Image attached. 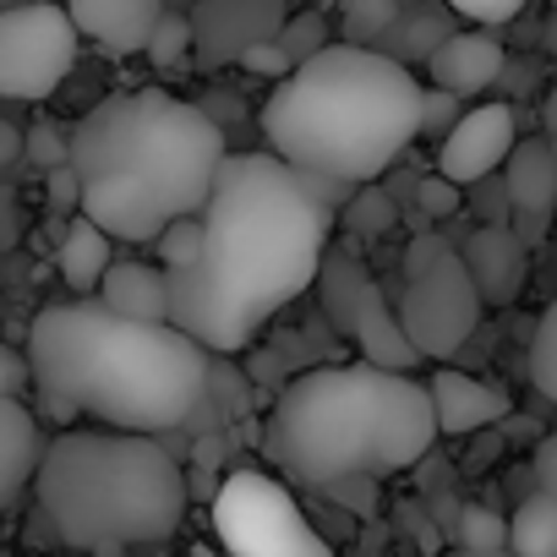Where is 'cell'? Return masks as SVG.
<instances>
[{
    "label": "cell",
    "mask_w": 557,
    "mask_h": 557,
    "mask_svg": "<svg viewBox=\"0 0 557 557\" xmlns=\"http://www.w3.org/2000/svg\"><path fill=\"white\" fill-rule=\"evenodd\" d=\"M503 191H508V213H513V235L530 246V235H541L557 213V159L546 148V137H524L513 143L508 164H503Z\"/></svg>",
    "instance_id": "obj_13"
},
{
    "label": "cell",
    "mask_w": 557,
    "mask_h": 557,
    "mask_svg": "<svg viewBox=\"0 0 557 557\" xmlns=\"http://www.w3.org/2000/svg\"><path fill=\"white\" fill-rule=\"evenodd\" d=\"M278 28H285V0H202L191 12V55L202 66H224L251 45H268Z\"/></svg>",
    "instance_id": "obj_12"
},
{
    "label": "cell",
    "mask_w": 557,
    "mask_h": 557,
    "mask_svg": "<svg viewBox=\"0 0 557 557\" xmlns=\"http://www.w3.org/2000/svg\"><path fill=\"white\" fill-rule=\"evenodd\" d=\"M318 285H323V296H329L334 323H339L350 339H361V361L388 367V372H416V367H421V356L410 350V339H405V329H399L394 301L383 296L377 278L361 268V257L329 251Z\"/></svg>",
    "instance_id": "obj_10"
},
{
    "label": "cell",
    "mask_w": 557,
    "mask_h": 557,
    "mask_svg": "<svg viewBox=\"0 0 557 557\" xmlns=\"http://www.w3.org/2000/svg\"><path fill=\"white\" fill-rule=\"evenodd\" d=\"M143 55H148V61H153L159 72H170V66H181V61L191 55V17H181V12H164Z\"/></svg>",
    "instance_id": "obj_26"
},
{
    "label": "cell",
    "mask_w": 557,
    "mask_h": 557,
    "mask_svg": "<svg viewBox=\"0 0 557 557\" xmlns=\"http://www.w3.org/2000/svg\"><path fill=\"white\" fill-rule=\"evenodd\" d=\"M432 443L437 416L426 383L372 361L301 372L268 410L262 432L268 465L312 492H345L361 475L405 470Z\"/></svg>",
    "instance_id": "obj_4"
},
{
    "label": "cell",
    "mask_w": 557,
    "mask_h": 557,
    "mask_svg": "<svg viewBox=\"0 0 557 557\" xmlns=\"http://www.w3.org/2000/svg\"><path fill=\"white\" fill-rule=\"evenodd\" d=\"M28 383H34L28 356H17L12 345H0V399H23V394H28Z\"/></svg>",
    "instance_id": "obj_34"
},
{
    "label": "cell",
    "mask_w": 557,
    "mask_h": 557,
    "mask_svg": "<svg viewBox=\"0 0 557 557\" xmlns=\"http://www.w3.org/2000/svg\"><path fill=\"white\" fill-rule=\"evenodd\" d=\"M535 492H546L557 503V432L541 437V448H535Z\"/></svg>",
    "instance_id": "obj_35"
},
{
    "label": "cell",
    "mask_w": 557,
    "mask_h": 557,
    "mask_svg": "<svg viewBox=\"0 0 557 557\" xmlns=\"http://www.w3.org/2000/svg\"><path fill=\"white\" fill-rule=\"evenodd\" d=\"M524 367H530L535 394L557 405V296L546 301V312H541V323H535V334H530V361H524Z\"/></svg>",
    "instance_id": "obj_23"
},
{
    "label": "cell",
    "mask_w": 557,
    "mask_h": 557,
    "mask_svg": "<svg viewBox=\"0 0 557 557\" xmlns=\"http://www.w3.org/2000/svg\"><path fill=\"white\" fill-rule=\"evenodd\" d=\"M77 66V28L61 0L0 7V99L39 104Z\"/></svg>",
    "instance_id": "obj_9"
},
{
    "label": "cell",
    "mask_w": 557,
    "mask_h": 557,
    "mask_svg": "<svg viewBox=\"0 0 557 557\" xmlns=\"http://www.w3.org/2000/svg\"><path fill=\"white\" fill-rule=\"evenodd\" d=\"M399 329L421 361H454L481 323V290L443 235H416L405 251V285L394 296Z\"/></svg>",
    "instance_id": "obj_7"
},
{
    "label": "cell",
    "mask_w": 557,
    "mask_h": 557,
    "mask_svg": "<svg viewBox=\"0 0 557 557\" xmlns=\"http://www.w3.org/2000/svg\"><path fill=\"white\" fill-rule=\"evenodd\" d=\"M99 301L121 318H137V323H170L164 268H148V262H110L104 285H99Z\"/></svg>",
    "instance_id": "obj_19"
},
{
    "label": "cell",
    "mask_w": 557,
    "mask_h": 557,
    "mask_svg": "<svg viewBox=\"0 0 557 557\" xmlns=\"http://www.w3.org/2000/svg\"><path fill=\"white\" fill-rule=\"evenodd\" d=\"M513 143H519V115H513V104H503V99L475 104V110H465V115L454 121V132L437 143V175L454 181L459 191H465V186H481V181H492V175L508 164Z\"/></svg>",
    "instance_id": "obj_11"
},
{
    "label": "cell",
    "mask_w": 557,
    "mask_h": 557,
    "mask_svg": "<svg viewBox=\"0 0 557 557\" xmlns=\"http://www.w3.org/2000/svg\"><path fill=\"white\" fill-rule=\"evenodd\" d=\"M454 557H513V552L503 546V552H454Z\"/></svg>",
    "instance_id": "obj_40"
},
{
    "label": "cell",
    "mask_w": 557,
    "mask_h": 557,
    "mask_svg": "<svg viewBox=\"0 0 557 557\" xmlns=\"http://www.w3.org/2000/svg\"><path fill=\"white\" fill-rule=\"evenodd\" d=\"M17 159H23V132L12 121H0V170L17 164Z\"/></svg>",
    "instance_id": "obj_37"
},
{
    "label": "cell",
    "mask_w": 557,
    "mask_h": 557,
    "mask_svg": "<svg viewBox=\"0 0 557 557\" xmlns=\"http://www.w3.org/2000/svg\"><path fill=\"white\" fill-rule=\"evenodd\" d=\"M443 7L454 12V17H465V23H475V28H503V23H513L530 0H443Z\"/></svg>",
    "instance_id": "obj_30"
},
{
    "label": "cell",
    "mask_w": 557,
    "mask_h": 557,
    "mask_svg": "<svg viewBox=\"0 0 557 557\" xmlns=\"http://www.w3.org/2000/svg\"><path fill=\"white\" fill-rule=\"evenodd\" d=\"M339 17H345V45L383 50V39L399 23V0H339Z\"/></svg>",
    "instance_id": "obj_22"
},
{
    "label": "cell",
    "mask_w": 557,
    "mask_h": 557,
    "mask_svg": "<svg viewBox=\"0 0 557 557\" xmlns=\"http://www.w3.org/2000/svg\"><path fill=\"white\" fill-rule=\"evenodd\" d=\"M39 459H45L39 421L28 416L23 399H0V513L23 497V486H34Z\"/></svg>",
    "instance_id": "obj_18"
},
{
    "label": "cell",
    "mask_w": 557,
    "mask_h": 557,
    "mask_svg": "<svg viewBox=\"0 0 557 557\" xmlns=\"http://www.w3.org/2000/svg\"><path fill=\"white\" fill-rule=\"evenodd\" d=\"M546 148H552V159H557V88L546 94Z\"/></svg>",
    "instance_id": "obj_38"
},
{
    "label": "cell",
    "mask_w": 557,
    "mask_h": 557,
    "mask_svg": "<svg viewBox=\"0 0 557 557\" xmlns=\"http://www.w3.org/2000/svg\"><path fill=\"white\" fill-rule=\"evenodd\" d=\"M503 66H508V55H503V45L486 34V28H470V34H448L432 55H426V72H432V88H443V94H459V99H475V94H486L497 77H503Z\"/></svg>",
    "instance_id": "obj_17"
},
{
    "label": "cell",
    "mask_w": 557,
    "mask_h": 557,
    "mask_svg": "<svg viewBox=\"0 0 557 557\" xmlns=\"http://www.w3.org/2000/svg\"><path fill=\"white\" fill-rule=\"evenodd\" d=\"M459 257L481 290V307H508L530 278V246L513 235V224H475Z\"/></svg>",
    "instance_id": "obj_14"
},
{
    "label": "cell",
    "mask_w": 557,
    "mask_h": 557,
    "mask_svg": "<svg viewBox=\"0 0 557 557\" xmlns=\"http://www.w3.org/2000/svg\"><path fill=\"white\" fill-rule=\"evenodd\" d=\"M72 175L83 191V219L110 240H159L175 219L202 213L219 164V121L164 88H132L99 99L72 126Z\"/></svg>",
    "instance_id": "obj_3"
},
{
    "label": "cell",
    "mask_w": 557,
    "mask_h": 557,
    "mask_svg": "<svg viewBox=\"0 0 557 557\" xmlns=\"http://www.w3.org/2000/svg\"><path fill=\"white\" fill-rule=\"evenodd\" d=\"M0 7H23V0H0Z\"/></svg>",
    "instance_id": "obj_41"
},
{
    "label": "cell",
    "mask_w": 557,
    "mask_h": 557,
    "mask_svg": "<svg viewBox=\"0 0 557 557\" xmlns=\"http://www.w3.org/2000/svg\"><path fill=\"white\" fill-rule=\"evenodd\" d=\"M45 181H50V202H55V208H77V202H83L72 164H61V170H45Z\"/></svg>",
    "instance_id": "obj_36"
},
{
    "label": "cell",
    "mask_w": 557,
    "mask_h": 557,
    "mask_svg": "<svg viewBox=\"0 0 557 557\" xmlns=\"http://www.w3.org/2000/svg\"><path fill=\"white\" fill-rule=\"evenodd\" d=\"M197 219V262L164 273L170 323L208 356H235L318 285L334 213L278 153H224Z\"/></svg>",
    "instance_id": "obj_1"
},
{
    "label": "cell",
    "mask_w": 557,
    "mask_h": 557,
    "mask_svg": "<svg viewBox=\"0 0 557 557\" xmlns=\"http://www.w3.org/2000/svg\"><path fill=\"white\" fill-rule=\"evenodd\" d=\"M262 137L301 175L372 186L421 137V83L383 50L329 45L273 83Z\"/></svg>",
    "instance_id": "obj_5"
},
{
    "label": "cell",
    "mask_w": 557,
    "mask_h": 557,
    "mask_svg": "<svg viewBox=\"0 0 557 557\" xmlns=\"http://www.w3.org/2000/svg\"><path fill=\"white\" fill-rule=\"evenodd\" d=\"M39 513L77 557H121L170 541L186 519V475L159 437L143 432H61L45 443Z\"/></svg>",
    "instance_id": "obj_6"
},
{
    "label": "cell",
    "mask_w": 557,
    "mask_h": 557,
    "mask_svg": "<svg viewBox=\"0 0 557 557\" xmlns=\"http://www.w3.org/2000/svg\"><path fill=\"white\" fill-rule=\"evenodd\" d=\"M273 45L290 55V66H301V61H312V55H323L334 39H329V17L323 12H296V17H285V28L273 34Z\"/></svg>",
    "instance_id": "obj_24"
},
{
    "label": "cell",
    "mask_w": 557,
    "mask_h": 557,
    "mask_svg": "<svg viewBox=\"0 0 557 557\" xmlns=\"http://www.w3.org/2000/svg\"><path fill=\"white\" fill-rule=\"evenodd\" d=\"M110 262H115V240L94 219H72L66 235H61V278H66V285L77 296H99Z\"/></svg>",
    "instance_id": "obj_20"
},
{
    "label": "cell",
    "mask_w": 557,
    "mask_h": 557,
    "mask_svg": "<svg viewBox=\"0 0 557 557\" xmlns=\"http://www.w3.org/2000/svg\"><path fill=\"white\" fill-rule=\"evenodd\" d=\"M508 546V519L486 503L459 508V552H503Z\"/></svg>",
    "instance_id": "obj_25"
},
{
    "label": "cell",
    "mask_w": 557,
    "mask_h": 557,
    "mask_svg": "<svg viewBox=\"0 0 557 557\" xmlns=\"http://www.w3.org/2000/svg\"><path fill=\"white\" fill-rule=\"evenodd\" d=\"M416 202H421L426 219H448V213H459V186L443 181V175H426V181L416 186Z\"/></svg>",
    "instance_id": "obj_32"
},
{
    "label": "cell",
    "mask_w": 557,
    "mask_h": 557,
    "mask_svg": "<svg viewBox=\"0 0 557 557\" xmlns=\"http://www.w3.org/2000/svg\"><path fill=\"white\" fill-rule=\"evenodd\" d=\"M197 251H202V219H197V213H191V219H175V224L159 235V268H164V273L191 268Z\"/></svg>",
    "instance_id": "obj_28"
},
{
    "label": "cell",
    "mask_w": 557,
    "mask_h": 557,
    "mask_svg": "<svg viewBox=\"0 0 557 557\" xmlns=\"http://www.w3.org/2000/svg\"><path fill=\"white\" fill-rule=\"evenodd\" d=\"M240 66H246V72H257V77H278V83H285V77L296 72V66H290V55L278 50L273 39H268V45H251V50L240 55Z\"/></svg>",
    "instance_id": "obj_33"
},
{
    "label": "cell",
    "mask_w": 557,
    "mask_h": 557,
    "mask_svg": "<svg viewBox=\"0 0 557 557\" xmlns=\"http://www.w3.org/2000/svg\"><path fill=\"white\" fill-rule=\"evenodd\" d=\"M546 55H557V12H552V23H546Z\"/></svg>",
    "instance_id": "obj_39"
},
{
    "label": "cell",
    "mask_w": 557,
    "mask_h": 557,
    "mask_svg": "<svg viewBox=\"0 0 557 557\" xmlns=\"http://www.w3.org/2000/svg\"><path fill=\"white\" fill-rule=\"evenodd\" d=\"M426 394H432L437 432H448V437H470V432H481V426H492L513 410L508 388H497L486 377H470V372H454V367H437L426 377Z\"/></svg>",
    "instance_id": "obj_16"
},
{
    "label": "cell",
    "mask_w": 557,
    "mask_h": 557,
    "mask_svg": "<svg viewBox=\"0 0 557 557\" xmlns=\"http://www.w3.org/2000/svg\"><path fill=\"white\" fill-rule=\"evenodd\" d=\"M34 388L61 416H88L110 432L159 437L181 426L208 383L213 356L175 323H137L104 301H55L28 323Z\"/></svg>",
    "instance_id": "obj_2"
},
{
    "label": "cell",
    "mask_w": 557,
    "mask_h": 557,
    "mask_svg": "<svg viewBox=\"0 0 557 557\" xmlns=\"http://www.w3.org/2000/svg\"><path fill=\"white\" fill-rule=\"evenodd\" d=\"M213 530L230 557H334L296 497L262 470H235L213 497Z\"/></svg>",
    "instance_id": "obj_8"
},
{
    "label": "cell",
    "mask_w": 557,
    "mask_h": 557,
    "mask_svg": "<svg viewBox=\"0 0 557 557\" xmlns=\"http://www.w3.org/2000/svg\"><path fill=\"white\" fill-rule=\"evenodd\" d=\"M508 552L513 557H557V503L546 492H530L508 513Z\"/></svg>",
    "instance_id": "obj_21"
},
{
    "label": "cell",
    "mask_w": 557,
    "mask_h": 557,
    "mask_svg": "<svg viewBox=\"0 0 557 557\" xmlns=\"http://www.w3.org/2000/svg\"><path fill=\"white\" fill-rule=\"evenodd\" d=\"M23 153L39 164V170H61L72 159V132H61L55 121H39L34 132H23Z\"/></svg>",
    "instance_id": "obj_29"
},
{
    "label": "cell",
    "mask_w": 557,
    "mask_h": 557,
    "mask_svg": "<svg viewBox=\"0 0 557 557\" xmlns=\"http://www.w3.org/2000/svg\"><path fill=\"white\" fill-rule=\"evenodd\" d=\"M77 39H94L110 55H143L159 17H164V0H61Z\"/></svg>",
    "instance_id": "obj_15"
},
{
    "label": "cell",
    "mask_w": 557,
    "mask_h": 557,
    "mask_svg": "<svg viewBox=\"0 0 557 557\" xmlns=\"http://www.w3.org/2000/svg\"><path fill=\"white\" fill-rule=\"evenodd\" d=\"M394 202L377 191V181L372 186H356V197L345 202V224H350V235H383L388 224H394Z\"/></svg>",
    "instance_id": "obj_27"
},
{
    "label": "cell",
    "mask_w": 557,
    "mask_h": 557,
    "mask_svg": "<svg viewBox=\"0 0 557 557\" xmlns=\"http://www.w3.org/2000/svg\"><path fill=\"white\" fill-rule=\"evenodd\" d=\"M459 104H465L459 94H443V88H421V137H437V143H443V137L454 132V121L465 115Z\"/></svg>",
    "instance_id": "obj_31"
}]
</instances>
